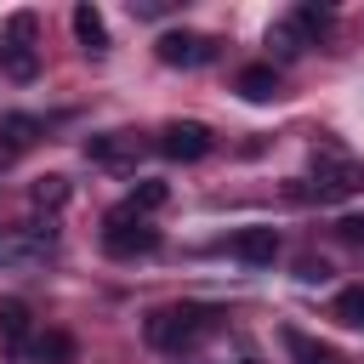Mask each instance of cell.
<instances>
[{"mask_svg": "<svg viewBox=\"0 0 364 364\" xmlns=\"http://www.w3.org/2000/svg\"><path fill=\"white\" fill-rule=\"evenodd\" d=\"M210 324H216V307H193V301H182V307H154L148 324H142V336H148V347L176 353V347L199 341Z\"/></svg>", "mask_w": 364, "mask_h": 364, "instance_id": "6da1fadb", "label": "cell"}, {"mask_svg": "<svg viewBox=\"0 0 364 364\" xmlns=\"http://www.w3.org/2000/svg\"><path fill=\"white\" fill-rule=\"evenodd\" d=\"M102 250L119 256V262L148 256V250H159V228H154L148 216H136L131 205H114V210L102 216Z\"/></svg>", "mask_w": 364, "mask_h": 364, "instance_id": "7a4b0ae2", "label": "cell"}, {"mask_svg": "<svg viewBox=\"0 0 364 364\" xmlns=\"http://www.w3.org/2000/svg\"><path fill=\"white\" fill-rule=\"evenodd\" d=\"M364 188V165L358 159H347L341 148H313V188L307 193H318V199H347V193H358Z\"/></svg>", "mask_w": 364, "mask_h": 364, "instance_id": "3957f363", "label": "cell"}, {"mask_svg": "<svg viewBox=\"0 0 364 364\" xmlns=\"http://www.w3.org/2000/svg\"><path fill=\"white\" fill-rule=\"evenodd\" d=\"M51 250H57L51 222H23V228H11V233L0 239V262H6V267H34V262H46Z\"/></svg>", "mask_w": 364, "mask_h": 364, "instance_id": "277c9868", "label": "cell"}, {"mask_svg": "<svg viewBox=\"0 0 364 364\" xmlns=\"http://www.w3.org/2000/svg\"><path fill=\"white\" fill-rule=\"evenodd\" d=\"M165 159H176V165H193V159H205L210 148H216V136L199 125V119H171L165 131H159V142H154Z\"/></svg>", "mask_w": 364, "mask_h": 364, "instance_id": "5b68a950", "label": "cell"}, {"mask_svg": "<svg viewBox=\"0 0 364 364\" xmlns=\"http://www.w3.org/2000/svg\"><path fill=\"white\" fill-rule=\"evenodd\" d=\"M159 63H171V68H199V63H210L216 57V40H205V34H188V28H171V34H159Z\"/></svg>", "mask_w": 364, "mask_h": 364, "instance_id": "8992f818", "label": "cell"}, {"mask_svg": "<svg viewBox=\"0 0 364 364\" xmlns=\"http://www.w3.org/2000/svg\"><path fill=\"white\" fill-rule=\"evenodd\" d=\"M85 159H91V165H114V171H125V165L142 159V142H136L131 131H102V136L85 142Z\"/></svg>", "mask_w": 364, "mask_h": 364, "instance_id": "52a82bcc", "label": "cell"}, {"mask_svg": "<svg viewBox=\"0 0 364 364\" xmlns=\"http://www.w3.org/2000/svg\"><path fill=\"white\" fill-rule=\"evenodd\" d=\"M228 250H233L245 267H273V256H279V233H273V228H239Z\"/></svg>", "mask_w": 364, "mask_h": 364, "instance_id": "ba28073f", "label": "cell"}, {"mask_svg": "<svg viewBox=\"0 0 364 364\" xmlns=\"http://www.w3.org/2000/svg\"><path fill=\"white\" fill-rule=\"evenodd\" d=\"M40 131H46V125H40L34 114H6V119H0V171H6L23 148H34Z\"/></svg>", "mask_w": 364, "mask_h": 364, "instance_id": "9c48e42d", "label": "cell"}, {"mask_svg": "<svg viewBox=\"0 0 364 364\" xmlns=\"http://www.w3.org/2000/svg\"><path fill=\"white\" fill-rule=\"evenodd\" d=\"M17 358H23V364H74V336H68V330L28 336V347H23Z\"/></svg>", "mask_w": 364, "mask_h": 364, "instance_id": "30bf717a", "label": "cell"}, {"mask_svg": "<svg viewBox=\"0 0 364 364\" xmlns=\"http://www.w3.org/2000/svg\"><path fill=\"white\" fill-rule=\"evenodd\" d=\"M0 341H6L11 353L28 347V301H23V296H0Z\"/></svg>", "mask_w": 364, "mask_h": 364, "instance_id": "8fae6325", "label": "cell"}, {"mask_svg": "<svg viewBox=\"0 0 364 364\" xmlns=\"http://www.w3.org/2000/svg\"><path fill=\"white\" fill-rule=\"evenodd\" d=\"M239 97H245V102H273V97H279V68H273V63L239 68Z\"/></svg>", "mask_w": 364, "mask_h": 364, "instance_id": "7c38bea8", "label": "cell"}, {"mask_svg": "<svg viewBox=\"0 0 364 364\" xmlns=\"http://www.w3.org/2000/svg\"><path fill=\"white\" fill-rule=\"evenodd\" d=\"M74 34H80V46H85L91 57L108 51V28H102V11H97V6H74Z\"/></svg>", "mask_w": 364, "mask_h": 364, "instance_id": "4fadbf2b", "label": "cell"}, {"mask_svg": "<svg viewBox=\"0 0 364 364\" xmlns=\"http://www.w3.org/2000/svg\"><path fill=\"white\" fill-rule=\"evenodd\" d=\"M284 347H290L296 364H341L336 347H324V341H313V336H301V330H284Z\"/></svg>", "mask_w": 364, "mask_h": 364, "instance_id": "5bb4252c", "label": "cell"}, {"mask_svg": "<svg viewBox=\"0 0 364 364\" xmlns=\"http://www.w3.org/2000/svg\"><path fill=\"white\" fill-rule=\"evenodd\" d=\"M0 68H6L11 80H34V74H40V57H34V46L6 40V46H0Z\"/></svg>", "mask_w": 364, "mask_h": 364, "instance_id": "9a60e30c", "label": "cell"}, {"mask_svg": "<svg viewBox=\"0 0 364 364\" xmlns=\"http://www.w3.org/2000/svg\"><path fill=\"white\" fill-rule=\"evenodd\" d=\"M330 318H336V324H347V330H364V284H347V290H336V301H330Z\"/></svg>", "mask_w": 364, "mask_h": 364, "instance_id": "2e32d148", "label": "cell"}, {"mask_svg": "<svg viewBox=\"0 0 364 364\" xmlns=\"http://www.w3.org/2000/svg\"><path fill=\"white\" fill-rule=\"evenodd\" d=\"M267 46H273V51H279V57H284V63H290V57H301V51H307V40H301V28H296V23H290V17H284V23H273V28H267Z\"/></svg>", "mask_w": 364, "mask_h": 364, "instance_id": "e0dca14e", "label": "cell"}, {"mask_svg": "<svg viewBox=\"0 0 364 364\" xmlns=\"http://www.w3.org/2000/svg\"><path fill=\"white\" fill-rule=\"evenodd\" d=\"M28 199H34V210H57V205H68V176H40V182L28 188Z\"/></svg>", "mask_w": 364, "mask_h": 364, "instance_id": "ac0fdd59", "label": "cell"}, {"mask_svg": "<svg viewBox=\"0 0 364 364\" xmlns=\"http://www.w3.org/2000/svg\"><path fill=\"white\" fill-rule=\"evenodd\" d=\"M165 199H171V188H165V182H154V176H142V182L131 188V199H125V205H131L136 216H148V210H159Z\"/></svg>", "mask_w": 364, "mask_h": 364, "instance_id": "d6986e66", "label": "cell"}, {"mask_svg": "<svg viewBox=\"0 0 364 364\" xmlns=\"http://www.w3.org/2000/svg\"><path fill=\"white\" fill-rule=\"evenodd\" d=\"M290 23H296V28H301V40L313 46V40L330 28V11H324V6H296V11H290Z\"/></svg>", "mask_w": 364, "mask_h": 364, "instance_id": "ffe728a7", "label": "cell"}, {"mask_svg": "<svg viewBox=\"0 0 364 364\" xmlns=\"http://www.w3.org/2000/svg\"><path fill=\"white\" fill-rule=\"evenodd\" d=\"M336 239L353 245V250H364V216H341V222H336Z\"/></svg>", "mask_w": 364, "mask_h": 364, "instance_id": "44dd1931", "label": "cell"}, {"mask_svg": "<svg viewBox=\"0 0 364 364\" xmlns=\"http://www.w3.org/2000/svg\"><path fill=\"white\" fill-rule=\"evenodd\" d=\"M296 279H301V284H324V279H330V267H324L318 256H301V262H296Z\"/></svg>", "mask_w": 364, "mask_h": 364, "instance_id": "7402d4cb", "label": "cell"}, {"mask_svg": "<svg viewBox=\"0 0 364 364\" xmlns=\"http://www.w3.org/2000/svg\"><path fill=\"white\" fill-rule=\"evenodd\" d=\"M131 11L136 17H159V11H171V0H131Z\"/></svg>", "mask_w": 364, "mask_h": 364, "instance_id": "603a6c76", "label": "cell"}, {"mask_svg": "<svg viewBox=\"0 0 364 364\" xmlns=\"http://www.w3.org/2000/svg\"><path fill=\"white\" fill-rule=\"evenodd\" d=\"M239 364H262V358H239Z\"/></svg>", "mask_w": 364, "mask_h": 364, "instance_id": "cb8c5ba5", "label": "cell"}]
</instances>
